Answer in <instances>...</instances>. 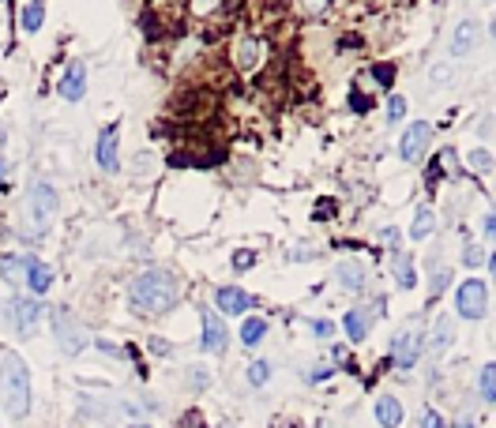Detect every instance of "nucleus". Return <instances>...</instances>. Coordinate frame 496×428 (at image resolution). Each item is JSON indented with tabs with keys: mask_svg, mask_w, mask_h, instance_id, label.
Masks as SVG:
<instances>
[{
	"mask_svg": "<svg viewBox=\"0 0 496 428\" xmlns=\"http://www.w3.org/2000/svg\"><path fill=\"white\" fill-rule=\"evenodd\" d=\"M128 304H132L136 312L143 316H158L166 309H173L177 304V282H173V274H166V271H143L132 289H128Z\"/></svg>",
	"mask_w": 496,
	"mask_h": 428,
	"instance_id": "nucleus-1",
	"label": "nucleus"
},
{
	"mask_svg": "<svg viewBox=\"0 0 496 428\" xmlns=\"http://www.w3.org/2000/svg\"><path fill=\"white\" fill-rule=\"evenodd\" d=\"M0 406L16 421H23L31 413V368L23 365L19 353L0 357Z\"/></svg>",
	"mask_w": 496,
	"mask_h": 428,
	"instance_id": "nucleus-2",
	"label": "nucleus"
},
{
	"mask_svg": "<svg viewBox=\"0 0 496 428\" xmlns=\"http://www.w3.org/2000/svg\"><path fill=\"white\" fill-rule=\"evenodd\" d=\"M455 312L463 319H481L489 312V289L485 282H478V278H466V282L455 289Z\"/></svg>",
	"mask_w": 496,
	"mask_h": 428,
	"instance_id": "nucleus-3",
	"label": "nucleus"
},
{
	"mask_svg": "<svg viewBox=\"0 0 496 428\" xmlns=\"http://www.w3.org/2000/svg\"><path fill=\"white\" fill-rule=\"evenodd\" d=\"M53 319H57L53 331H57L60 353H64V357H80V353L87 350V331H83L80 323H75L68 309H57V312H53Z\"/></svg>",
	"mask_w": 496,
	"mask_h": 428,
	"instance_id": "nucleus-4",
	"label": "nucleus"
},
{
	"mask_svg": "<svg viewBox=\"0 0 496 428\" xmlns=\"http://www.w3.org/2000/svg\"><path fill=\"white\" fill-rule=\"evenodd\" d=\"M31 222L38 225V230H49L57 218V192H53V184H45V181H38L31 184Z\"/></svg>",
	"mask_w": 496,
	"mask_h": 428,
	"instance_id": "nucleus-5",
	"label": "nucleus"
},
{
	"mask_svg": "<svg viewBox=\"0 0 496 428\" xmlns=\"http://www.w3.org/2000/svg\"><path fill=\"white\" fill-rule=\"evenodd\" d=\"M428 143H433V124H428V120H414V124H406V132H402V139H399V154L406 158V162H421Z\"/></svg>",
	"mask_w": 496,
	"mask_h": 428,
	"instance_id": "nucleus-6",
	"label": "nucleus"
},
{
	"mask_svg": "<svg viewBox=\"0 0 496 428\" xmlns=\"http://www.w3.org/2000/svg\"><path fill=\"white\" fill-rule=\"evenodd\" d=\"M8 319L16 323L19 334H34L38 331V319H42V304L31 301V297H16L8 304Z\"/></svg>",
	"mask_w": 496,
	"mask_h": 428,
	"instance_id": "nucleus-7",
	"label": "nucleus"
},
{
	"mask_svg": "<svg viewBox=\"0 0 496 428\" xmlns=\"http://www.w3.org/2000/svg\"><path fill=\"white\" fill-rule=\"evenodd\" d=\"M391 357H395L399 368H414L417 357H421V331H399L395 342H391Z\"/></svg>",
	"mask_w": 496,
	"mask_h": 428,
	"instance_id": "nucleus-8",
	"label": "nucleus"
},
{
	"mask_svg": "<svg viewBox=\"0 0 496 428\" xmlns=\"http://www.w3.org/2000/svg\"><path fill=\"white\" fill-rule=\"evenodd\" d=\"M83 90H87V68H83L80 60H72L68 68H64L60 83H57V95H60L64 102H80Z\"/></svg>",
	"mask_w": 496,
	"mask_h": 428,
	"instance_id": "nucleus-9",
	"label": "nucleus"
},
{
	"mask_svg": "<svg viewBox=\"0 0 496 428\" xmlns=\"http://www.w3.org/2000/svg\"><path fill=\"white\" fill-rule=\"evenodd\" d=\"M226 342H230L226 323H222L215 312H203V350L207 353H222V350H226Z\"/></svg>",
	"mask_w": 496,
	"mask_h": 428,
	"instance_id": "nucleus-10",
	"label": "nucleus"
},
{
	"mask_svg": "<svg viewBox=\"0 0 496 428\" xmlns=\"http://www.w3.org/2000/svg\"><path fill=\"white\" fill-rule=\"evenodd\" d=\"M215 304H218V312H226V316H241V312L252 309V297L237 286H226V289L215 293Z\"/></svg>",
	"mask_w": 496,
	"mask_h": 428,
	"instance_id": "nucleus-11",
	"label": "nucleus"
},
{
	"mask_svg": "<svg viewBox=\"0 0 496 428\" xmlns=\"http://www.w3.org/2000/svg\"><path fill=\"white\" fill-rule=\"evenodd\" d=\"M98 166L102 169H109L117 173V128H102V136H98Z\"/></svg>",
	"mask_w": 496,
	"mask_h": 428,
	"instance_id": "nucleus-12",
	"label": "nucleus"
},
{
	"mask_svg": "<svg viewBox=\"0 0 496 428\" xmlns=\"http://www.w3.org/2000/svg\"><path fill=\"white\" fill-rule=\"evenodd\" d=\"M23 263H27V286H31L34 297L53 286V271H49V267H45L42 260H23Z\"/></svg>",
	"mask_w": 496,
	"mask_h": 428,
	"instance_id": "nucleus-13",
	"label": "nucleus"
},
{
	"mask_svg": "<svg viewBox=\"0 0 496 428\" xmlns=\"http://www.w3.org/2000/svg\"><path fill=\"white\" fill-rule=\"evenodd\" d=\"M376 421H380L384 428H399V424H402V406H399L395 395L376 398Z\"/></svg>",
	"mask_w": 496,
	"mask_h": 428,
	"instance_id": "nucleus-14",
	"label": "nucleus"
},
{
	"mask_svg": "<svg viewBox=\"0 0 496 428\" xmlns=\"http://www.w3.org/2000/svg\"><path fill=\"white\" fill-rule=\"evenodd\" d=\"M338 278L346 282L350 293H361L365 289V267L357 260H346V263H338Z\"/></svg>",
	"mask_w": 496,
	"mask_h": 428,
	"instance_id": "nucleus-15",
	"label": "nucleus"
},
{
	"mask_svg": "<svg viewBox=\"0 0 496 428\" xmlns=\"http://www.w3.org/2000/svg\"><path fill=\"white\" fill-rule=\"evenodd\" d=\"M391 271H395V282L402 289H414L417 286V271H414V263L402 256V252H395V263H391Z\"/></svg>",
	"mask_w": 496,
	"mask_h": 428,
	"instance_id": "nucleus-16",
	"label": "nucleus"
},
{
	"mask_svg": "<svg viewBox=\"0 0 496 428\" xmlns=\"http://www.w3.org/2000/svg\"><path fill=\"white\" fill-rule=\"evenodd\" d=\"M343 323H346V338L350 342H365V334H369V316L354 309V312H346Z\"/></svg>",
	"mask_w": 496,
	"mask_h": 428,
	"instance_id": "nucleus-17",
	"label": "nucleus"
},
{
	"mask_svg": "<svg viewBox=\"0 0 496 428\" xmlns=\"http://www.w3.org/2000/svg\"><path fill=\"white\" fill-rule=\"evenodd\" d=\"M436 233V214L433 210H417V218L410 225V237L414 240H425V237H433Z\"/></svg>",
	"mask_w": 496,
	"mask_h": 428,
	"instance_id": "nucleus-18",
	"label": "nucleus"
},
{
	"mask_svg": "<svg viewBox=\"0 0 496 428\" xmlns=\"http://www.w3.org/2000/svg\"><path fill=\"white\" fill-rule=\"evenodd\" d=\"M474 34H478V26H474V19H466V23H459V31H455V42H451V53L455 57H463V53L474 46Z\"/></svg>",
	"mask_w": 496,
	"mask_h": 428,
	"instance_id": "nucleus-19",
	"label": "nucleus"
},
{
	"mask_svg": "<svg viewBox=\"0 0 496 428\" xmlns=\"http://www.w3.org/2000/svg\"><path fill=\"white\" fill-rule=\"evenodd\" d=\"M451 338H455V323H451L448 316H440V319H436V331H433V350L443 353V350L451 346Z\"/></svg>",
	"mask_w": 496,
	"mask_h": 428,
	"instance_id": "nucleus-20",
	"label": "nucleus"
},
{
	"mask_svg": "<svg viewBox=\"0 0 496 428\" xmlns=\"http://www.w3.org/2000/svg\"><path fill=\"white\" fill-rule=\"evenodd\" d=\"M19 16H23V31H27V34H34V31H42L45 4H23V8H19Z\"/></svg>",
	"mask_w": 496,
	"mask_h": 428,
	"instance_id": "nucleus-21",
	"label": "nucleus"
},
{
	"mask_svg": "<svg viewBox=\"0 0 496 428\" xmlns=\"http://www.w3.org/2000/svg\"><path fill=\"white\" fill-rule=\"evenodd\" d=\"M264 334H267V319L252 316V319H244V323H241V342H244V346H256Z\"/></svg>",
	"mask_w": 496,
	"mask_h": 428,
	"instance_id": "nucleus-22",
	"label": "nucleus"
},
{
	"mask_svg": "<svg viewBox=\"0 0 496 428\" xmlns=\"http://www.w3.org/2000/svg\"><path fill=\"white\" fill-rule=\"evenodd\" d=\"M481 398H485V402H496V365L481 368Z\"/></svg>",
	"mask_w": 496,
	"mask_h": 428,
	"instance_id": "nucleus-23",
	"label": "nucleus"
},
{
	"mask_svg": "<svg viewBox=\"0 0 496 428\" xmlns=\"http://www.w3.org/2000/svg\"><path fill=\"white\" fill-rule=\"evenodd\" d=\"M256 60H259V42H241V49H237V64H241V68H252Z\"/></svg>",
	"mask_w": 496,
	"mask_h": 428,
	"instance_id": "nucleus-24",
	"label": "nucleus"
},
{
	"mask_svg": "<svg viewBox=\"0 0 496 428\" xmlns=\"http://www.w3.org/2000/svg\"><path fill=\"white\" fill-rule=\"evenodd\" d=\"M402 117H406V98H402V95H391V102H387V120H391V124H399Z\"/></svg>",
	"mask_w": 496,
	"mask_h": 428,
	"instance_id": "nucleus-25",
	"label": "nucleus"
},
{
	"mask_svg": "<svg viewBox=\"0 0 496 428\" xmlns=\"http://www.w3.org/2000/svg\"><path fill=\"white\" fill-rule=\"evenodd\" d=\"M466 162L474 166V169H481V173H489V169H492V158H489V151H470V154H466Z\"/></svg>",
	"mask_w": 496,
	"mask_h": 428,
	"instance_id": "nucleus-26",
	"label": "nucleus"
},
{
	"mask_svg": "<svg viewBox=\"0 0 496 428\" xmlns=\"http://www.w3.org/2000/svg\"><path fill=\"white\" fill-rule=\"evenodd\" d=\"M448 282H451V271L433 263V293H443V289H448Z\"/></svg>",
	"mask_w": 496,
	"mask_h": 428,
	"instance_id": "nucleus-27",
	"label": "nucleus"
},
{
	"mask_svg": "<svg viewBox=\"0 0 496 428\" xmlns=\"http://www.w3.org/2000/svg\"><path fill=\"white\" fill-rule=\"evenodd\" d=\"M267 376H271V368L264 365V360H256V365L248 368V380H252L256 387H259V383H267Z\"/></svg>",
	"mask_w": 496,
	"mask_h": 428,
	"instance_id": "nucleus-28",
	"label": "nucleus"
},
{
	"mask_svg": "<svg viewBox=\"0 0 496 428\" xmlns=\"http://www.w3.org/2000/svg\"><path fill=\"white\" fill-rule=\"evenodd\" d=\"M463 260H466V267H481V263H485V252H481L478 245H466Z\"/></svg>",
	"mask_w": 496,
	"mask_h": 428,
	"instance_id": "nucleus-29",
	"label": "nucleus"
},
{
	"mask_svg": "<svg viewBox=\"0 0 496 428\" xmlns=\"http://www.w3.org/2000/svg\"><path fill=\"white\" fill-rule=\"evenodd\" d=\"M421 428H448V421H443L436 410H428V413H421Z\"/></svg>",
	"mask_w": 496,
	"mask_h": 428,
	"instance_id": "nucleus-30",
	"label": "nucleus"
},
{
	"mask_svg": "<svg viewBox=\"0 0 496 428\" xmlns=\"http://www.w3.org/2000/svg\"><path fill=\"white\" fill-rule=\"evenodd\" d=\"M19 263H23V260H4V267H0L8 282H19V274H23V271H19Z\"/></svg>",
	"mask_w": 496,
	"mask_h": 428,
	"instance_id": "nucleus-31",
	"label": "nucleus"
},
{
	"mask_svg": "<svg viewBox=\"0 0 496 428\" xmlns=\"http://www.w3.org/2000/svg\"><path fill=\"white\" fill-rule=\"evenodd\" d=\"M252 263H256L252 252H237V256H233V271H248Z\"/></svg>",
	"mask_w": 496,
	"mask_h": 428,
	"instance_id": "nucleus-32",
	"label": "nucleus"
},
{
	"mask_svg": "<svg viewBox=\"0 0 496 428\" xmlns=\"http://www.w3.org/2000/svg\"><path fill=\"white\" fill-rule=\"evenodd\" d=\"M312 331H316L320 338H328V334L335 331V323H328V319H316V323H312Z\"/></svg>",
	"mask_w": 496,
	"mask_h": 428,
	"instance_id": "nucleus-33",
	"label": "nucleus"
},
{
	"mask_svg": "<svg viewBox=\"0 0 496 428\" xmlns=\"http://www.w3.org/2000/svg\"><path fill=\"white\" fill-rule=\"evenodd\" d=\"M188 376H192V387H195V391H200V387H207V372H203V368H192Z\"/></svg>",
	"mask_w": 496,
	"mask_h": 428,
	"instance_id": "nucleus-34",
	"label": "nucleus"
},
{
	"mask_svg": "<svg viewBox=\"0 0 496 428\" xmlns=\"http://www.w3.org/2000/svg\"><path fill=\"white\" fill-rule=\"evenodd\" d=\"M485 237L496 240V214H485Z\"/></svg>",
	"mask_w": 496,
	"mask_h": 428,
	"instance_id": "nucleus-35",
	"label": "nucleus"
},
{
	"mask_svg": "<svg viewBox=\"0 0 496 428\" xmlns=\"http://www.w3.org/2000/svg\"><path fill=\"white\" fill-rule=\"evenodd\" d=\"M151 350H154V353H158V357H166V353H169V346H166L162 338H151Z\"/></svg>",
	"mask_w": 496,
	"mask_h": 428,
	"instance_id": "nucleus-36",
	"label": "nucleus"
},
{
	"mask_svg": "<svg viewBox=\"0 0 496 428\" xmlns=\"http://www.w3.org/2000/svg\"><path fill=\"white\" fill-rule=\"evenodd\" d=\"M384 240H387L391 248H399V240H402V237H399V230H384Z\"/></svg>",
	"mask_w": 496,
	"mask_h": 428,
	"instance_id": "nucleus-37",
	"label": "nucleus"
},
{
	"mask_svg": "<svg viewBox=\"0 0 496 428\" xmlns=\"http://www.w3.org/2000/svg\"><path fill=\"white\" fill-rule=\"evenodd\" d=\"M455 428H478V421H474V417H466V413H463V417H459V424H455Z\"/></svg>",
	"mask_w": 496,
	"mask_h": 428,
	"instance_id": "nucleus-38",
	"label": "nucleus"
},
{
	"mask_svg": "<svg viewBox=\"0 0 496 428\" xmlns=\"http://www.w3.org/2000/svg\"><path fill=\"white\" fill-rule=\"evenodd\" d=\"M98 346H102V350H106L109 357H121V350H117V346H113V342H98Z\"/></svg>",
	"mask_w": 496,
	"mask_h": 428,
	"instance_id": "nucleus-39",
	"label": "nucleus"
},
{
	"mask_svg": "<svg viewBox=\"0 0 496 428\" xmlns=\"http://www.w3.org/2000/svg\"><path fill=\"white\" fill-rule=\"evenodd\" d=\"M485 263H489V274H492V278H496V252H492V256H489V260H485Z\"/></svg>",
	"mask_w": 496,
	"mask_h": 428,
	"instance_id": "nucleus-40",
	"label": "nucleus"
},
{
	"mask_svg": "<svg viewBox=\"0 0 496 428\" xmlns=\"http://www.w3.org/2000/svg\"><path fill=\"white\" fill-rule=\"evenodd\" d=\"M4 173H8V162H4V158H0V181H4Z\"/></svg>",
	"mask_w": 496,
	"mask_h": 428,
	"instance_id": "nucleus-41",
	"label": "nucleus"
},
{
	"mask_svg": "<svg viewBox=\"0 0 496 428\" xmlns=\"http://www.w3.org/2000/svg\"><path fill=\"white\" fill-rule=\"evenodd\" d=\"M132 428H151V424H132Z\"/></svg>",
	"mask_w": 496,
	"mask_h": 428,
	"instance_id": "nucleus-42",
	"label": "nucleus"
},
{
	"mask_svg": "<svg viewBox=\"0 0 496 428\" xmlns=\"http://www.w3.org/2000/svg\"><path fill=\"white\" fill-rule=\"evenodd\" d=\"M492 38H496V19H492Z\"/></svg>",
	"mask_w": 496,
	"mask_h": 428,
	"instance_id": "nucleus-43",
	"label": "nucleus"
}]
</instances>
